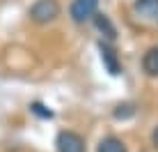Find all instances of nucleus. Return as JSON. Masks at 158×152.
Returning <instances> with one entry per match:
<instances>
[{
  "instance_id": "nucleus-1",
  "label": "nucleus",
  "mask_w": 158,
  "mask_h": 152,
  "mask_svg": "<svg viewBox=\"0 0 158 152\" xmlns=\"http://www.w3.org/2000/svg\"><path fill=\"white\" fill-rule=\"evenodd\" d=\"M28 16L37 25H48L60 16V2L57 0H37V2L30 7Z\"/></svg>"
},
{
  "instance_id": "nucleus-3",
  "label": "nucleus",
  "mask_w": 158,
  "mask_h": 152,
  "mask_svg": "<svg viewBox=\"0 0 158 152\" xmlns=\"http://www.w3.org/2000/svg\"><path fill=\"white\" fill-rule=\"evenodd\" d=\"M55 148L57 152H87L85 138L76 132H60L55 138Z\"/></svg>"
},
{
  "instance_id": "nucleus-10",
  "label": "nucleus",
  "mask_w": 158,
  "mask_h": 152,
  "mask_svg": "<svg viewBox=\"0 0 158 152\" xmlns=\"http://www.w3.org/2000/svg\"><path fill=\"white\" fill-rule=\"evenodd\" d=\"M112 115L117 118V120H124V118H131V115H135V106L133 104H119L115 108V113Z\"/></svg>"
},
{
  "instance_id": "nucleus-2",
  "label": "nucleus",
  "mask_w": 158,
  "mask_h": 152,
  "mask_svg": "<svg viewBox=\"0 0 158 152\" xmlns=\"http://www.w3.org/2000/svg\"><path fill=\"white\" fill-rule=\"evenodd\" d=\"M96 9H99V0H73L69 5V16H71L73 23H87L89 19L96 16Z\"/></svg>"
},
{
  "instance_id": "nucleus-7",
  "label": "nucleus",
  "mask_w": 158,
  "mask_h": 152,
  "mask_svg": "<svg viewBox=\"0 0 158 152\" xmlns=\"http://www.w3.org/2000/svg\"><path fill=\"white\" fill-rule=\"evenodd\" d=\"M142 69H144L147 76H151V78L158 76V46L147 48V53L142 56Z\"/></svg>"
},
{
  "instance_id": "nucleus-5",
  "label": "nucleus",
  "mask_w": 158,
  "mask_h": 152,
  "mask_svg": "<svg viewBox=\"0 0 158 152\" xmlns=\"http://www.w3.org/2000/svg\"><path fill=\"white\" fill-rule=\"evenodd\" d=\"M133 9L147 21H158V0H135Z\"/></svg>"
},
{
  "instance_id": "nucleus-11",
  "label": "nucleus",
  "mask_w": 158,
  "mask_h": 152,
  "mask_svg": "<svg viewBox=\"0 0 158 152\" xmlns=\"http://www.w3.org/2000/svg\"><path fill=\"white\" fill-rule=\"evenodd\" d=\"M151 141H154V145H156V148H158V127L154 129V134H151Z\"/></svg>"
},
{
  "instance_id": "nucleus-9",
  "label": "nucleus",
  "mask_w": 158,
  "mask_h": 152,
  "mask_svg": "<svg viewBox=\"0 0 158 152\" xmlns=\"http://www.w3.org/2000/svg\"><path fill=\"white\" fill-rule=\"evenodd\" d=\"M30 111L35 113L37 118H41V120H51V118H53V111H51V108H46L44 104H39V101H32Z\"/></svg>"
},
{
  "instance_id": "nucleus-4",
  "label": "nucleus",
  "mask_w": 158,
  "mask_h": 152,
  "mask_svg": "<svg viewBox=\"0 0 158 152\" xmlns=\"http://www.w3.org/2000/svg\"><path fill=\"white\" fill-rule=\"evenodd\" d=\"M99 51H101V60H103V65H106L108 72H110L112 76H119V74H122V65H119L117 53L110 48V44L101 42V44H99Z\"/></svg>"
},
{
  "instance_id": "nucleus-8",
  "label": "nucleus",
  "mask_w": 158,
  "mask_h": 152,
  "mask_svg": "<svg viewBox=\"0 0 158 152\" xmlns=\"http://www.w3.org/2000/svg\"><path fill=\"white\" fill-rule=\"evenodd\" d=\"M96 152H128V150H126V145H124L122 138H117V136H106V138H101Z\"/></svg>"
},
{
  "instance_id": "nucleus-6",
  "label": "nucleus",
  "mask_w": 158,
  "mask_h": 152,
  "mask_svg": "<svg viewBox=\"0 0 158 152\" xmlns=\"http://www.w3.org/2000/svg\"><path fill=\"white\" fill-rule=\"evenodd\" d=\"M94 25L99 28V32H103V37H106L108 42H115L117 39V28L112 25L110 16L108 14H96L94 16Z\"/></svg>"
}]
</instances>
